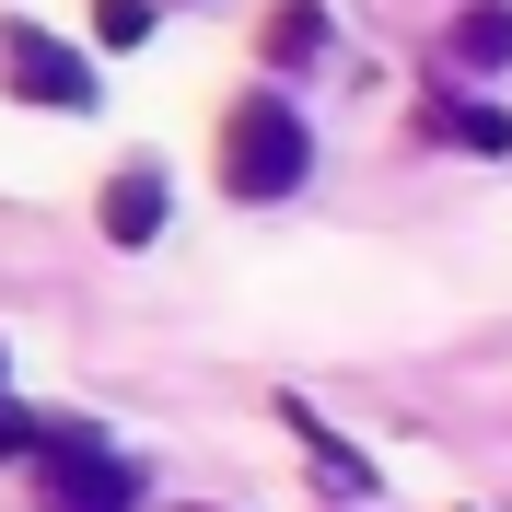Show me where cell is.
Here are the masks:
<instances>
[{
  "label": "cell",
  "mask_w": 512,
  "mask_h": 512,
  "mask_svg": "<svg viewBox=\"0 0 512 512\" xmlns=\"http://www.w3.org/2000/svg\"><path fill=\"white\" fill-rule=\"evenodd\" d=\"M303 163H315V140H303V117H291L280 94H245L222 117V187L233 198H291Z\"/></svg>",
  "instance_id": "cell-1"
},
{
  "label": "cell",
  "mask_w": 512,
  "mask_h": 512,
  "mask_svg": "<svg viewBox=\"0 0 512 512\" xmlns=\"http://www.w3.org/2000/svg\"><path fill=\"white\" fill-rule=\"evenodd\" d=\"M35 501H47V512H128V501H140V466H128L105 431L59 419L47 454H35Z\"/></svg>",
  "instance_id": "cell-2"
},
{
  "label": "cell",
  "mask_w": 512,
  "mask_h": 512,
  "mask_svg": "<svg viewBox=\"0 0 512 512\" xmlns=\"http://www.w3.org/2000/svg\"><path fill=\"white\" fill-rule=\"evenodd\" d=\"M0 70H12V94H24V105H59V117H82V105H94L82 47H59L47 24H12V35H0Z\"/></svg>",
  "instance_id": "cell-3"
},
{
  "label": "cell",
  "mask_w": 512,
  "mask_h": 512,
  "mask_svg": "<svg viewBox=\"0 0 512 512\" xmlns=\"http://www.w3.org/2000/svg\"><path fill=\"white\" fill-rule=\"evenodd\" d=\"M443 70H512V0H478V12H454Z\"/></svg>",
  "instance_id": "cell-4"
},
{
  "label": "cell",
  "mask_w": 512,
  "mask_h": 512,
  "mask_svg": "<svg viewBox=\"0 0 512 512\" xmlns=\"http://www.w3.org/2000/svg\"><path fill=\"white\" fill-rule=\"evenodd\" d=\"M105 233L117 245H152L163 233V163H128L117 187H105Z\"/></svg>",
  "instance_id": "cell-5"
},
{
  "label": "cell",
  "mask_w": 512,
  "mask_h": 512,
  "mask_svg": "<svg viewBox=\"0 0 512 512\" xmlns=\"http://www.w3.org/2000/svg\"><path fill=\"white\" fill-rule=\"evenodd\" d=\"M326 59V0H280L268 12V70H315Z\"/></svg>",
  "instance_id": "cell-6"
},
{
  "label": "cell",
  "mask_w": 512,
  "mask_h": 512,
  "mask_svg": "<svg viewBox=\"0 0 512 512\" xmlns=\"http://www.w3.org/2000/svg\"><path fill=\"white\" fill-rule=\"evenodd\" d=\"M431 128H443L454 152H512V117H501V105H431Z\"/></svg>",
  "instance_id": "cell-7"
},
{
  "label": "cell",
  "mask_w": 512,
  "mask_h": 512,
  "mask_svg": "<svg viewBox=\"0 0 512 512\" xmlns=\"http://www.w3.org/2000/svg\"><path fill=\"white\" fill-rule=\"evenodd\" d=\"M94 35L105 47H140V35H152V0H94Z\"/></svg>",
  "instance_id": "cell-8"
},
{
  "label": "cell",
  "mask_w": 512,
  "mask_h": 512,
  "mask_svg": "<svg viewBox=\"0 0 512 512\" xmlns=\"http://www.w3.org/2000/svg\"><path fill=\"white\" fill-rule=\"evenodd\" d=\"M47 431H59V419H35V408H0V466H12V454H47Z\"/></svg>",
  "instance_id": "cell-9"
}]
</instances>
